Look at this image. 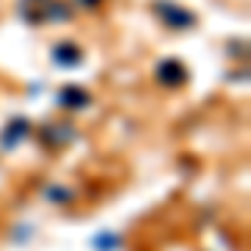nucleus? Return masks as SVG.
I'll return each mask as SVG.
<instances>
[{"label": "nucleus", "instance_id": "39448f33", "mask_svg": "<svg viewBox=\"0 0 251 251\" xmlns=\"http://www.w3.org/2000/svg\"><path fill=\"white\" fill-rule=\"evenodd\" d=\"M27 134H30V121H24V117H14V121L3 127V137H0V144L10 151V148H17V144H20V141H24Z\"/></svg>", "mask_w": 251, "mask_h": 251}, {"label": "nucleus", "instance_id": "423d86ee", "mask_svg": "<svg viewBox=\"0 0 251 251\" xmlns=\"http://www.w3.org/2000/svg\"><path fill=\"white\" fill-rule=\"evenodd\" d=\"M57 104H60V107H67V111H80V107L91 104V94L80 91V87H64V91L57 94Z\"/></svg>", "mask_w": 251, "mask_h": 251}, {"label": "nucleus", "instance_id": "f257e3e1", "mask_svg": "<svg viewBox=\"0 0 251 251\" xmlns=\"http://www.w3.org/2000/svg\"><path fill=\"white\" fill-rule=\"evenodd\" d=\"M20 17L27 24H47V20H67L71 10L60 0H20Z\"/></svg>", "mask_w": 251, "mask_h": 251}, {"label": "nucleus", "instance_id": "7ed1b4c3", "mask_svg": "<svg viewBox=\"0 0 251 251\" xmlns=\"http://www.w3.org/2000/svg\"><path fill=\"white\" fill-rule=\"evenodd\" d=\"M154 77L164 84V87H181V84H188V67L181 64V60H174V57H168V60H161L154 67Z\"/></svg>", "mask_w": 251, "mask_h": 251}, {"label": "nucleus", "instance_id": "20e7f679", "mask_svg": "<svg viewBox=\"0 0 251 251\" xmlns=\"http://www.w3.org/2000/svg\"><path fill=\"white\" fill-rule=\"evenodd\" d=\"M50 57H54V64H57V67H77L80 60H84V54H80V47H77V44L64 40V44H54Z\"/></svg>", "mask_w": 251, "mask_h": 251}, {"label": "nucleus", "instance_id": "f03ea898", "mask_svg": "<svg viewBox=\"0 0 251 251\" xmlns=\"http://www.w3.org/2000/svg\"><path fill=\"white\" fill-rule=\"evenodd\" d=\"M154 14H157V20H161L164 27H171V30H191L194 24H198L191 10L177 7L174 0H157V3H154Z\"/></svg>", "mask_w": 251, "mask_h": 251}, {"label": "nucleus", "instance_id": "0eeeda50", "mask_svg": "<svg viewBox=\"0 0 251 251\" xmlns=\"http://www.w3.org/2000/svg\"><path fill=\"white\" fill-rule=\"evenodd\" d=\"M44 131H54V137H44L47 144H67V141H74V134H77L71 124H47Z\"/></svg>", "mask_w": 251, "mask_h": 251}, {"label": "nucleus", "instance_id": "1a4fd4ad", "mask_svg": "<svg viewBox=\"0 0 251 251\" xmlns=\"http://www.w3.org/2000/svg\"><path fill=\"white\" fill-rule=\"evenodd\" d=\"M77 3H80V7H87V10H97L104 0H77Z\"/></svg>", "mask_w": 251, "mask_h": 251}, {"label": "nucleus", "instance_id": "6e6552de", "mask_svg": "<svg viewBox=\"0 0 251 251\" xmlns=\"http://www.w3.org/2000/svg\"><path fill=\"white\" fill-rule=\"evenodd\" d=\"M71 198H74V191H60V184L57 188H47V201H60V204H64V201H71Z\"/></svg>", "mask_w": 251, "mask_h": 251}]
</instances>
